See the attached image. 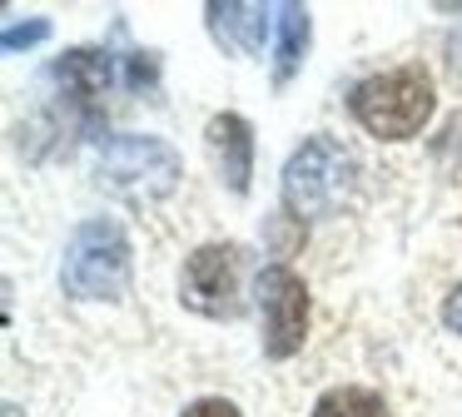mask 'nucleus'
Instances as JSON below:
<instances>
[{
  "mask_svg": "<svg viewBox=\"0 0 462 417\" xmlns=\"http://www.w3.org/2000/svg\"><path fill=\"white\" fill-rule=\"evenodd\" d=\"M130 278V248H125L120 228L90 224L75 234L70 254H65V283L80 298H115Z\"/></svg>",
  "mask_w": 462,
  "mask_h": 417,
  "instance_id": "obj_2",
  "label": "nucleus"
},
{
  "mask_svg": "<svg viewBox=\"0 0 462 417\" xmlns=\"http://www.w3.org/2000/svg\"><path fill=\"white\" fill-rule=\"evenodd\" d=\"M184 417H239V407L224 403V397H204V403H194Z\"/></svg>",
  "mask_w": 462,
  "mask_h": 417,
  "instance_id": "obj_9",
  "label": "nucleus"
},
{
  "mask_svg": "<svg viewBox=\"0 0 462 417\" xmlns=\"http://www.w3.org/2000/svg\"><path fill=\"white\" fill-rule=\"evenodd\" d=\"M184 303L199 308V313L209 318H229L239 313V268H234V248L229 244H204L189 254V264H184Z\"/></svg>",
  "mask_w": 462,
  "mask_h": 417,
  "instance_id": "obj_5",
  "label": "nucleus"
},
{
  "mask_svg": "<svg viewBox=\"0 0 462 417\" xmlns=\"http://www.w3.org/2000/svg\"><path fill=\"white\" fill-rule=\"evenodd\" d=\"M259 303H263V353L269 357L299 353L303 333H309V293H303V278L283 264L263 268Z\"/></svg>",
  "mask_w": 462,
  "mask_h": 417,
  "instance_id": "obj_4",
  "label": "nucleus"
},
{
  "mask_svg": "<svg viewBox=\"0 0 462 417\" xmlns=\"http://www.w3.org/2000/svg\"><path fill=\"white\" fill-rule=\"evenodd\" d=\"M299 35H309V15H303L299 5H289V10H283V45H279L283 70H279V79L289 75V65L299 60Z\"/></svg>",
  "mask_w": 462,
  "mask_h": 417,
  "instance_id": "obj_8",
  "label": "nucleus"
},
{
  "mask_svg": "<svg viewBox=\"0 0 462 417\" xmlns=\"http://www.w3.org/2000/svg\"><path fill=\"white\" fill-rule=\"evenodd\" d=\"M313 417H388V403L368 387H333L319 397Z\"/></svg>",
  "mask_w": 462,
  "mask_h": 417,
  "instance_id": "obj_7",
  "label": "nucleus"
},
{
  "mask_svg": "<svg viewBox=\"0 0 462 417\" xmlns=\"http://www.w3.org/2000/svg\"><path fill=\"white\" fill-rule=\"evenodd\" d=\"M353 115L378 139H408L428 125L432 115V79L422 65H402L388 75H373L353 95Z\"/></svg>",
  "mask_w": 462,
  "mask_h": 417,
  "instance_id": "obj_1",
  "label": "nucleus"
},
{
  "mask_svg": "<svg viewBox=\"0 0 462 417\" xmlns=\"http://www.w3.org/2000/svg\"><path fill=\"white\" fill-rule=\"evenodd\" d=\"M348 149L333 144V139H309V144L293 154L289 174H283V194H289V204L303 214H323V208L333 204V199L343 194V184H348Z\"/></svg>",
  "mask_w": 462,
  "mask_h": 417,
  "instance_id": "obj_3",
  "label": "nucleus"
},
{
  "mask_svg": "<svg viewBox=\"0 0 462 417\" xmlns=\"http://www.w3.org/2000/svg\"><path fill=\"white\" fill-rule=\"evenodd\" d=\"M442 318H448V328H457V333H462V288L448 298V308H442Z\"/></svg>",
  "mask_w": 462,
  "mask_h": 417,
  "instance_id": "obj_10",
  "label": "nucleus"
},
{
  "mask_svg": "<svg viewBox=\"0 0 462 417\" xmlns=\"http://www.w3.org/2000/svg\"><path fill=\"white\" fill-rule=\"evenodd\" d=\"M209 149H214V164H219V174L244 194V189H249V149H254L249 125H244L239 115L209 119Z\"/></svg>",
  "mask_w": 462,
  "mask_h": 417,
  "instance_id": "obj_6",
  "label": "nucleus"
}]
</instances>
